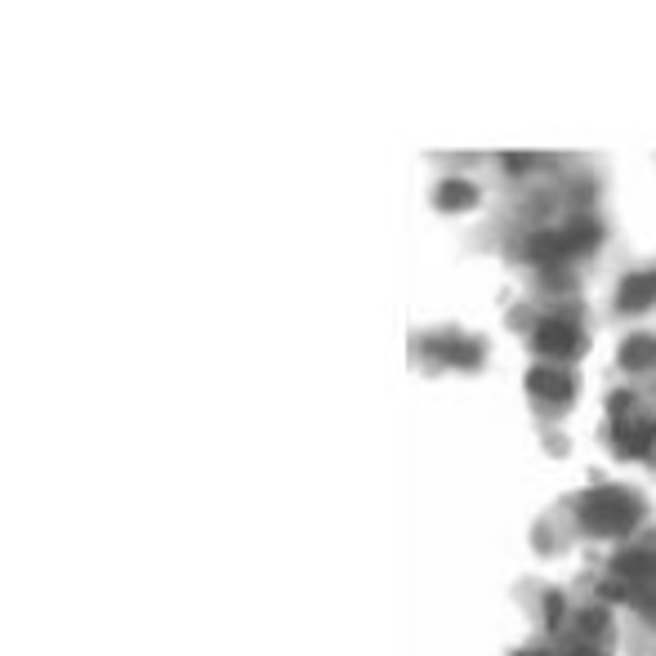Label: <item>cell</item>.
<instances>
[{"label": "cell", "mask_w": 656, "mask_h": 656, "mask_svg": "<svg viewBox=\"0 0 656 656\" xmlns=\"http://www.w3.org/2000/svg\"><path fill=\"white\" fill-rule=\"evenodd\" d=\"M580 522H585V532H595V536H621L634 522V500L617 487H599L580 500Z\"/></svg>", "instance_id": "cell-1"}, {"label": "cell", "mask_w": 656, "mask_h": 656, "mask_svg": "<svg viewBox=\"0 0 656 656\" xmlns=\"http://www.w3.org/2000/svg\"><path fill=\"white\" fill-rule=\"evenodd\" d=\"M595 241H599V228L589 219H580V224H572L563 233H536L528 241V259H532V264H558V259H567L576 250H589Z\"/></svg>", "instance_id": "cell-2"}, {"label": "cell", "mask_w": 656, "mask_h": 656, "mask_svg": "<svg viewBox=\"0 0 656 656\" xmlns=\"http://www.w3.org/2000/svg\"><path fill=\"white\" fill-rule=\"evenodd\" d=\"M536 349L550 353V358H572V353L580 349V336H576V326H572V321H541Z\"/></svg>", "instance_id": "cell-3"}, {"label": "cell", "mask_w": 656, "mask_h": 656, "mask_svg": "<svg viewBox=\"0 0 656 656\" xmlns=\"http://www.w3.org/2000/svg\"><path fill=\"white\" fill-rule=\"evenodd\" d=\"M652 442H656V429L647 420L617 416V446H621V455H647Z\"/></svg>", "instance_id": "cell-4"}, {"label": "cell", "mask_w": 656, "mask_h": 656, "mask_svg": "<svg viewBox=\"0 0 656 656\" xmlns=\"http://www.w3.org/2000/svg\"><path fill=\"white\" fill-rule=\"evenodd\" d=\"M656 304V273H634V278H625V286H621V308L625 313H643V308H652Z\"/></svg>", "instance_id": "cell-5"}, {"label": "cell", "mask_w": 656, "mask_h": 656, "mask_svg": "<svg viewBox=\"0 0 656 656\" xmlns=\"http://www.w3.org/2000/svg\"><path fill=\"white\" fill-rule=\"evenodd\" d=\"M528 388L536 393V398H550V403L572 398V380H567L563 371H550V366H536V371L528 375Z\"/></svg>", "instance_id": "cell-6"}, {"label": "cell", "mask_w": 656, "mask_h": 656, "mask_svg": "<svg viewBox=\"0 0 656 656\" xmlns=\"http://www.w3.org/2000/svg\"><path fill=\"white\" fill-rule=\"evenodd\" d=\"M474 202H478V192L465 179H446L442 192H438V206H446V211H470Z\"/></svg>", "instance_id": "cell-7"}, {"label": "cell", "mask_w": 656, "mask_h": 656, "mask_svg": "<svg viewBox=\"0 0 656 656\" xmlns=\"http://www.w3.org/2000/svg\"><path fill=\"white\" fill-rule=\"evenodd\" d=\"M617 572L630 576V580H656V554H647V550L621 554V558H617Z\"/></svg>", "instance_id": "cell-8"}, {"label": "cell", "mask_w": 656, "mask_h": 656, "mask_svg": "<svg viewBox=\"0 0 656 656\" xmlns=\"http://www.w3.org/2000/svg\"><path fill=\"white\" fill-rule=\"evenodd\" d=\"M621 362H625L630 371H643V366H652V362H656V340H647V336L630 340V344L621 349Z\"/></svg>", "instance_id": "cell-9"}, {"label": "cell", "mask_w": 656, "mask_h": 656, "mask_svg": "<svg viewBox=\"0 0 656 656\" xmlns=\"http://www.w3.org/2000/svg\"><path fill=\"white\" fill-rule=\"evenodd\" d=\"M567 656H599V652H595V647H572Z\"/></svg>", "instance_id": "cell-10"}, {"label": "cell", "mask_w": 656, "mask_h": 656, "mask_svg": "<svg viewBox=\"0 0 656 656\" xmlns=\"http://www.w3.org/2000/svg\"><path fill=\"white\" fill-rule=\"evenodd\" d=\"M518 656H550V652H518Z\"/></svg>", "instance_id": "cell-11"}]
</instances>
